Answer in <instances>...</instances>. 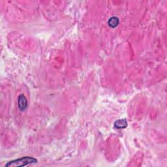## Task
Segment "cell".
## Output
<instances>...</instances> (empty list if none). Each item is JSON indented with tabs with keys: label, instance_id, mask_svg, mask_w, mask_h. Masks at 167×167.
Masks as SVG:
<instances>
[{
	"label": "cell",
	"instance_id": "cell-1",
	"mask_svg": "<svg viewBox=\"0 0 167 167\" xmlns=\"http://www.w3.org/2000/svg\"><path fill=\"white\" fill-rule=\"evenodd\" d=\"M37 163V160L32 157H23L22 158L17 159L14 161H11L7 163L6 167H14V166H24L33 163Z\"/></svg>",
	"mask_w": 167,
	"mask_h": 167
},
{
	"label": "cell",
	"instance_id": "cell-2",
	"mask_svg": "<svg viewBox=\"0 0 167 167\" xmlns=\"http://www.w3.org/2000/svg\"><path fill=\"white\" fill-rule=\"evenodd\" d=\"M18 107L20 110L24 111L26 110V108L28 107V103H27V100L26 97L23 94H21L19 95L18 97Z\"/></svg>",
	"mask_w": 167,
	"mask_h": 167
},
{
	"label": "cell",
	"instance_id": "cell-3",
	"mask_svg": "<svg viewBox=\"0 0 167 167\" xmlns=\"http://www.w3.org/2000/svg\"><path fill=\"white\" fill-rule=\"evenodd\" d=\"M114 126L117 129H124L127 127V122L125 120H118L114 123Z\"/></svg>",
	"mask_w": 167,
	"mask_h": 167
},
{
	"label": "cell",
	"instance_id": "cell-4",
	"mask_svg": "<svg viewBox=\"0 0 167 167\" xmlns=\"http://www.w3.org/2000/svg\"><path fill=\"white\" fill-rule=\"evenodd\" d=\"M119 24V19L116 17H112V18L109 20L108 21V25L111 28H116Z\"/></svg>",
	"mask_w": 167,
	"mask_h": 167
}]
</instances>
